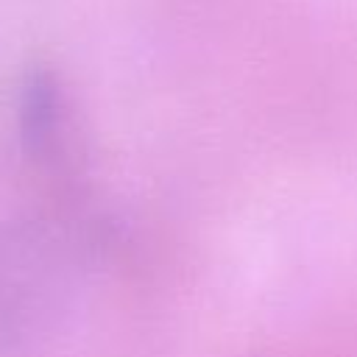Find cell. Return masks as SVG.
<instances>
[{"instance_id":"obj_1","label":"cell","mask_w":357,"mask_h":357,"mask_svg":"<svg viewBox=\"0 0 357 357\" xmlns=\"http://www.w3.org/2000/svg\"><path fill=\"white\" fill-rule=\"evenodd\" d=\"M73 257L42 220L0 231V354L42 332L70 287Z\"/></svg>"},{"instance_id":"obj_2","label":"cell","mask_w":357,"mask_h":357,"mask_svg":"<svg viewBox=\"0 0 357 357\" xmlns=\"http://www.w3.org/2000/svg\"><path fill=\"white\" fill-rule=\"evenodd\" d=\"M20 139L31 162L64 167L73 159V109L59 75L47 67H31L20 86Z\"/></svg>"}]
</instances>
